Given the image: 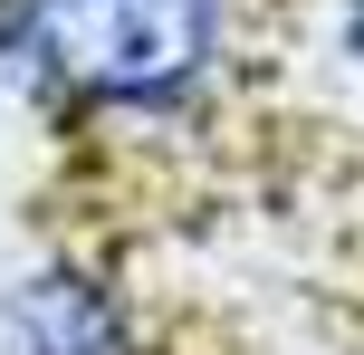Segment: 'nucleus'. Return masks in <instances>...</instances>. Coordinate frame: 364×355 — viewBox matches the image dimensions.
<instances>
[{"instance_id":"f257e3e1","label":"nucleus","mask_w":364,"mask_h":355,"mask_svg":"<svg viewBox=\"0 0 364 355\" xmlns=\"http://www.w3.org/2000/svg\"><path fill=\"white\" fill-rule=\"evenodd\" d=\"M288 0H0V87L48 134L38 221L134 250L230 240Z\"/></svg>"},{"instance_id":"7ed1b4c3","label":"nucleus","mask_w":364,"mask_h":355,"mask_svg":"<svg viewBox=\"0 0 364 355\" xmlns=\"http://www.w3.org/2000/svg\"><path fill=\"white\" fill-rule=\"evenodd\" d=\"M10 355H269L220 288H201L173 250L96 240L38 221V260L0 298Z\"/></svg>"},{"instance_id":"f03ea898","label":"nucleus","mask_w":364,"mask_h":355,"mask_svg":"<svg viewBox=\"0 0 364 355\" xmlns=\"http://www.w3.org/2000/svg\"><path fill=\"white\" fill-rule=\"evenodd\" d=\"M230 240L288 279L326 355H364V0H288Z\"/></svg>"}]
</instances>
